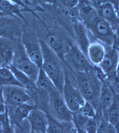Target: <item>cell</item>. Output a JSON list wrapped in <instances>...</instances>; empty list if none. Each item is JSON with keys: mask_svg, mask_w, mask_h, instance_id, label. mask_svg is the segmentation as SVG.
<instances>
[{"mask_svg": "<svg viewBox=\"0 0 119 133\" xmlns=\"http://www.w3.org/2000/svg\"><path fill=\"white\" fill-rule=\"evenodd\" d=\"M43 55L42 68L62 95L65 80V71L61 59L43 40H39Z\"/></svg>", "mask_w": 119, "mask_h": 133, "instance_id": "obj_1", "label": "cell"}, {"mask_svg": "<svg viewBox=\"0 0 119 133\" xmlns=\"http://www.w3.org/2000/svg\"><path fill=\"white\" fill-rule=\"evenodd\" d=\"M47 112L53 118L61 122L72 121L73 112L68 107L63 96L54 85L48 90Z\"/></svg>", "mask_w": 119, "mask_h": 133, "instance_id": "obj_2", "label": "cell"}, {"mask_svg": "<svg viewBox=\"0 0 119 133\" xmlns=\"http://www.w3.org/2000/svg\"><path fill=\"white\" fill-rule=\"evenodd\" d=\"M67 52L64 56V62L73 72L94 71V66L77 45L70 41Z\"/></svg>", "mask_w": 119, "mask_h": 133, "instance_id": "obj_3", "label": "cell"}, {"mask_svg": "<svg viewBox=\"0 0 119 133\" xmlns=\"http://www.w3.org/2000/svg\"><path fill=\"white\" fill-rule=\"evenodd\" d=\"M85 24L98 41L105 45L113 46L114 39V29L110 24L98 13Z\"/></svg>", "mask_w": 119, "mask_h": 133, "instance_id": "obj_4", "label": "cell"}, {"mask_svg": "<svg viewBox=\"0 0 119 133\" xmlns=\"http://www.w3.org/2000/svg\"><path fill=\"white\" fill-rule=\"evenodd\" d=\"M12 65L36 82L40 68L28 57L21 41L18 39Z\"/></svg>", "mask_w": 119, "mask_h": 133, "instance_id": "obj_5", "label": "cell"}, {"mask_svg": "<svg viewBox=\"0 0 119 133\" xmlns=\"http://www.w3.org/2000/svg\"><path fill=\"white\" fill-rule=\"evenodd\" d=\"M62 95L67 107L72 112L77 111L86 101L78 88L72 83L66 71Z\"/></svg>", "mask_w": 119, "mask_h": 133, "instance_id": "obj_6", "label": "cell"}, {"mask_svg": "<svg viewBox=\"0 0 119 133\" xmlns=\"http://www.w3.org/2000/svg\"><path fill=\"white\" fill-rule=\"evenodd\" d=\"M93 72H73L75 75L77 87L86 101L93 105L97 94L95 85L92 76Z\"/></svg>", "mask_w": 119, "mask_h": 133, "instance_id": "obj_7", "label": "cell"}, {"mask_svg": "<svg viewBox=\"0 0 119 133\" xmlns=\"http://www.w3.org/2000/svg\"><path fill=\"white\" fill-rule=\"evenodd\" d=\"M21 39L28 57L39 68H42L43 58L39 40L28 31L23 33Z\"/></svg>", "mask_w": 119, "mask_h": 133, "instance_id": "obj_8", "label": "cell"}, {"mask_svg": "<svg viewBox=\"0 0 119 133\" xmlns=\"http://www.w3.org/2000/svg\"><path fill=\"white\" fill-rule=\"evenodd\" d=\"M24 89L25 88L16 86H3L4 98L7 107H11L10 109H13L30 101L31 96Z\"/></svg>", "mask_w": 119, "mask_h": 133, "instance_id": "obj_9", "label": "cell"}, {"mask_svg": "<svg viewBox=\"0 0 119 133\" xmlns=\"http://www.w3.org/2000/svg\"><path fill=\"white\" fill-rule=\"evenodd\" d=\"M103 45L105 54L102 61L97 66L107 75L116 73L119 61L118 50L111 45Z\"/></svg>", "mask_w": 119, "mask_h": 133, "instance_id": "obj_10", "label": "cell"}, {"mask_svg": "<svg viewBox=\"0 0 119 133\" xmlns=\"http://www.w3.org/2000/svg\"><path fill=\"white\" fill-rule=\"evenodd\" d=\"M17 42L8 37H0V64L9 67L12 64Z\"/></svg>", "mask_w": 119, "mask_h": 133, "instance_id": "obj_11", "label": "cell"}, {"mask_svg": "<svg viewBox=\"0 0 119 133\" xmlns=\"http://www.w3.org/2000/svg\"><path fill=\"white\" fill-rule=\"evenodd\" d=\"M27 119L31 125V132L47 133L48 119L47 114L43 110L37 108L30 112Z\"/></svg>", "mask_w": 119, "mask_h": 133, "instance_id": "obj_12", "label": "cell"}, {"mask_svg": "<svg viewBox=\"0 0 119 133\" xmlns=\"http://www.w3.org/2000/svg\"><path fill=\"white\" fill-rule=\"evenodd\" d=\"M94 7L99 16L108 22L113 29L119 25V15L113 4L107 2Z\"/></svg>", "mask_w": 119, "mask_h": 133, "instance_id": "obj_13", "label": "cell"}, {"mask_svg": "<svg viewBox=\"0 0 119 133\" xmlns=\"http://www.w3.org/2000/svg\"><path fill=\"white\" fill-rule=\"evenodd\" d=\"M73 28L76 44L87 57V50L91 43L88 34L87 27L83 21L78 20L74 23Z\"/></svg>", "mask_w": 119, "mask_h": 133, "instance_id": "obj_14", "label": "cell"}, {"mask_svg": "<svg viewBox=\"0 0 119 133\" xmlns=\"http://www.w3.org/2000/svg\"><path fill=\"white\" fill-rule=\"evenodd\" d=\"M48 119L47 133H77V129L73 121L61 122L53 118L46 113Z\"/></svg>", "mask_w": 119, "mask_h": 133, "instance_id": "obj_15", "label": "cell"}, {"mask_svg": "<svg viewBox=\"0 0 119 133\" xmlns=\"http://www.w3.org/2000/svg\"><path fill=\"white\" fill-rule=\"evenodd\" d=\"M45 42L61 60L64 62V56L68 50L69 44L68 46L65 45L62 38L53 32L47 34Z\"/></svg>", "mask_w": 119, "mask_h": 133, "instance_id": "obj_16", "label": "cell"}, {"mask_svg": "<svg viewBox=\"0 0 119 133\" xmlns=\"http://www.w3.org/2000/svg\"><path fill=\"white\" fill-rule=\"evenodd\" d=\"M37 108L36 104L32 105L26 103L14 109L11 111L10 115H9L12 125L13 124L21 128L20 125L23 121L27 118L33 110Z\"/></svg>", "mask_w": 119, "mask_h": 133, "instance_id": "obj_17", "label": "cell"}, {"mask_svg": "<svg viewBox=\"0 0 119 133\" xmlns=\"http://www.w3.org/2000/svg\"><path fill=\"white\" fill-rule=\"evenodd\" d=\"M105 54L103 44L99 41L91 43L87 50V57L94 66L98 65L102 61Z\"/></svg>", "mask_w": 119, "mask_h": 133, "instance_id": "obj_18", "label": "cell"}, {"mask_svg": "<svg viewBox=\"0 0 119 133\" xmlns=\"http://www.w3.org/2000/svg\"><path fill=\"white\" fill-rule=\"evenodd\" d=\"M76 8L84 23H86L97 14L96 10L90 0H79Z\"/></svg>", "mask_w": 119, "mask_h": 133, "instance_id": "obj_19", "label": "cell"}, {"mask_svg": "<svg viewBox=\"0 0 119 133\" xmlns=\"http://www.w3.org/2000/svg\"><path fill=\"white\" fill-rule=\"evenodd\" d=\"M20 6L19 5L8 0H0V11L16 19H17L16 16H17L27 23V20L21 13L23 11H26V10L21 9Z\"/></svg>", "mask_w": 119, "mask_h": 133, "instance_id": "obj_20", "label": "cell"}, {"mask_svg": "<svg viewBox=\"0 0 119 133\" xmlns=\"http://www.w3.org/2000/svg\"><path fill=\"white\" fill-rule=\"evenodd\" d=\"M7 67L11 70L18 82L23 85L25 89L32 90L34 92L37 90L35 82L25 73L16 68L12 64Z\"/></svg>", "mask_w": 119, "mask_h": 133, "instance_id": "obj_21", "label": "cell"}, {"mask_svg": "<svg viewBox=\"0 0 119 133\" xmlns=\"http://www.w3.org/2000/svg\"><path fill=\"white\" fill-rule=\"evenodd\" d=\"M35 84L39 94L44 96H48V90L52 85L53 82L46 73L41 68Z\"/></svg>", "mask_w": 119, "mask_h": 133, "instance_id": "obj_22", "label": "cell"}, {"mask_svg": "<svg viewBox=\"0 0 119 133\" xmlns=\"http://www.w3.org/2000/svg\"><path fill=\"white\" fill-rule=\"evenodd\" d=\"M16 86L25 88L18 82L9 68L0 67V86Z\"/></svg>", "mask_w": 119, "mask_h": 133, "instance_id": "obj_23", "label": "cell"}, {"mask_svg": "<svg viewBox=\"0 0 119 133\" xmlns=\"http://www.w3.org/2000/svg\"><path fill=\"white\" fill-rule=\"evenodd\" d=\"M8 16L0 17V37H9L13 39L16 25L12 19H7Z\"/></svg>", "mask_w": 119, "mask_h": 133, "instance_id": "obj_24", "label": "cell"}, {"mask_svg": "<svg viewBox=\"0 0 119 133\" xmlns=\"http://www.w3.org/2000/svg\"><path fill=\"white\" fill-rule=\"evenodd\" d=\"M115 96L110 88L105 87L102 91L100 101L102 109L108 110L111 107L114 100Z\"/></svg>", "mask_w": 119, "mask_h": 133, "instance_id": "obj_25", "label": "cell"}, {"mask_svg": "<svg viewBox=\"0 0 119 133\" xmlns=\"http://www.w3.org/2000/svg\"><path fill=\"white\" fill-rule=\"evenodd\" d=\"M108 110L110 123L115 127L117 126L119 123V100L116 97L112 105Z\"/></svg>", "mask_w": 119, "mask_h": 133, "instance_id": "obj_26", "label": "cell"}, {"mask_svg": "<svg viewBox=\"0 0 119 133\" xmlns=\"http://www.w3.org/2000/svg\"><path fill=\"white\" fill-rule=\"evenodd\" d=\"M13 131L7 108L4 112L0 113V133H12Z\"/></svg>", "mask_w": 119, "mask_h": 133, "instance_id": "obj_27", "label": "cell"}, {"mask_svg": "<svg viewBox=\"0 0 119 133\" xmlns=\"http://www.w3.org/2000/svg\"><path fill=\"white\" fill-rule=\"evenodd\" d=\"M81 116L87 118L95 117L96 112L94 107L88 101L85 103L77 111Z\"/></svg>", "mask_w": 119, "mask_h": 133, "instance_id": "obj_28", "label": "cell"}, {"mask_svg": "<svg viewBox=\"0 0 119 133\" xmlns=\"http://www.w3.org/2000/svg\"><path fill=\"white\" fill-rule=\"evenodd\" d=\"M24 2L27 6L32 5L38 11H42L39 9L38 5H52L56 3V0H24Z\"/></svg>", "mask_w": 119, "mask_h": 133, "instance_id": "obj_29", "label": "cell"}, {"mask_svg": "<svg viewBox=\"0 0 119 133\" xmlns=\"http://www.w3.org/2000/svg\"><path fill=\"white\" fill-rule=\"evenodd\" d=\"M98 126L94 118H89L85 127V132L88 133H97Z\"/></svg>", "mask_w": 119, "mask_h": 133, "instance_id": "obj_30", "label": "cell"}, {"mask_svg": "<svg viewBox=\"0 0 119 133\" xmlns=\"http://www.w3.org/2000/svg\"><path fill=\"white\" fill-rule=\"evenodd\" d=\"M94 6L107 2L112 3L117 9L119 6V0H90Z\"/></svg>", "mask_w": 119, "mask_h": 133, "instance_id": "obj_31", "label": "cell"}, {"mask_svg": "<svg viewBox=\"0 0 119 133\" xmlns=\"http://www.w3.org/2000/svg\"><path fill=\"white\" fill-rule=\"evenodd\" d=\"M8 1H9L15 3L23 7L27 11L30 12L35 15L36 17H37V16H36L35 12V11H37V10H35V9H30L28 7V6H27L26 4L24 2L23 0H8Z\"/></svg>", "mask_w": 119, "mask_h": 133, "instance_id": "obj_32", "label": "cell"}, {"mask_svg": "<svg viewBox=\"0 0 119 133\" xmlns=\"http://www.w3.org/2000/svg\"><path fill=\"white\" fill-rule=\"evenodd\" d=\"M65 6L69 10L76 8L79 0H61Z\"/></svg>", "mask_w": 119, "mask_h": 133, "instance_id": "obj_33", "label": "cell"}, {"mask_svg": "<svg viewBox=\"0 0 119 133\" xmlns=\"http://www.w3.org/2000/svg\"><path fill=\"white\" fill-rule=\"evenodd\" d=\"M7 108L4 98L3 86H0V113L4 112Z\"/></svg>", "mask_w": 119, "mask_h": 133, "instance_id": "obj_34", "label": "cell"}, {"mask_svg": "<svg viewBox=\"0 0 119 133\" xmlns=\"http://www.w3.org/2000/svg\"><path fill=\"white\" fill-rule=\"evenodd\" d=\"M114 39L113 46L114 47L119 49V25L114 29Z\"/></svg>", "mask_w": 119, "mask_h": 133, "instance_id": "obj_35", "label": "cell"}, {"mask_svg": "<svg viewBox=\"0 0 119 133\" xmlns=\"http://www.w3.org/2000/svg\"><path fill=\"white\" fill-rule=\"evenodd\" d=\"M118 53H119V61H118V64L117 69V76L119 77V49H118Z\"/></svg>", "mask_w": 119, "mask_h": 133, "instance_id": "obj_36", "label": "cell"}, {"mask_svg": "<svg viewBox=\"0 0 119 133\" xmlns=\"http://www.w3.org/2000/svg\"><path fill=\"white\" fill-rule=\"evenodd\" d=\"M9 16V15H7V14H5V13L3 12H2L0 11V17H2V16ZM11 17V16H10Z\"/></svg>", "mask_w": 119, "mask_h": 133, "instance_id": "obj_37", "label": "cell"}, {"mask_svg": "<svg viewBox=\"0 0 119 133\" xmlns=\"http://www.w3.org/2000/svg\"><path fill=\"white\" fill-rule=\"evenodd\" d=\"M117 11L118 14L119 15V6H118V8H117Z\"/></svg>", "mask_w": 119, "mask_h": 133, "instance_id": "obj_38", "label": "cell"}, {"mask_svg": "<svg viewBox=\"0 0 119 133\" xmlns=\"http://www.w3.org/2000/svg\"></svg>", "mask_w": 119, "mask_h": 133, "instance_id": "obj_39", "label": "cell"}]
</instances>
